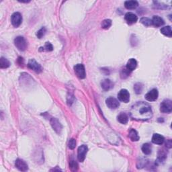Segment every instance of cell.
Wrapping results in <instances>:
<instances>
[{"instance_id": "13", "label": "cell", "mask_w": 172, "mask_h": 172, "mask_svg": "<svg viewBox=\"0 0 172 172\" xmlns=\"http://www.w3.org/2000/svg\"><path fill=\"white\" fill-rule=\"evenodd\" d=\"M15 165H16V168L19 169L21 171H26L28 169V166L27 163L25 162L24 160H20V159H18L15 163Z\"/></svg>"}, {"instance_id": "24", "label": "cell", "mask_w": 172, "mask_h": 172, "mask_svg": "<svg viewBox=\"0 0 172 172\" xmlns=\"http://www.w3.org/2000/svg\"><path fill=\"white\" fill-rule=\"evenodd\" d=\"M167 158V153L164 150H160L158 153V160L160 162H163Z\"/></svg>"}, {"instance_id": "30", "label": "cell", "mask_w": 172, "mask_h": 172, "mask_svg": "<svg viewBox=\"0 0 172 172\" xmlns=\"http://www.w3.org/2000/svg\"><path fill=\"white\" fill-rule=\"evenodd\" d=\"M69 148L70 149H74L76 147V141L75 139H74V138H71L70 140L69 141Z\"/></svg>"}, {"instance_id": "31", "label": "cell", "mask_w": 172, "mask_h": 172, "mask_svg": "<svg viewBox=\"0 0 172 172\" xmlns=\"http://www.w3.org/2000/svg\"><path fill=\"white\" fill-rule=\"evenodd\" d=\"M43 48H44V50H46L47 51H52L53 50V45H51L50 42H48L45 43V47H43Z\"/></svg>"}, {"instance_id": "26", "label": "cell", "mask_w": 172, "mask_h": 172, "mask_svg": "<svg viewBox=\"0 0 172 172\" xmlns=\"http://www.w3.org/2000/svg\"><path fill=\"white\" fill-rule=\"evenodd\" d=\"M102 28H104V29H108V28L112 26V20L110 19H106L104 20L103 22H102Z\"/></svg>"}, {"instance_id": "20", "label": "cell", "mask_w": 172, "mask_h": 172, "mask_svg": "<svg viewBox=\"0 0 172 172\" xmlns=\"http://www.w3.org/2000/svg\"><path fill=\"white\" fill-rule=\"evenodd\" d=\"M118 121L122 124H127L128 121V115L124 112H121L117 117Z\"/></svg>"}, {"instance_id": "32", "label": "cell", "mask_w": 172, "mask_h": 172, "mask_svg": "<svg viewBox=\"0 0 172 172\" xmlns=\"http://www.w3.org/2000/svg\"><path fill=\"white\" fill-rule=\"evenodd\" d=\"M166 147L169 148V149H171V147H172V143H171V140L170 139H169L167 141V142H166Z\"/></svg>"}, {"instance_id": "22", "label": "cell", "mask_w": 172, "mask_h": 172, "mask_svg": "<svg viewBox=\"0 0 172 172\" xmlns=\"http://www.w3.org/2000/svg\"><path fill=\"white\" fill-rule=\"evenodd\" d=\"M142 151L145 155H150L151 152H152V147H151V145L149 144V143H145V144L143 145Z\"/></svg>"}, {"instance_id": "10", "label": "cell", "mask_w": 172, "mask_h": 172, "mask_svg": "<svg viewBox=\"0 0 172 172\" xmlns=\"http://www.w3.org/2000/svg\"><path fill=\"white\" fill-rule=\"evenodd\" d=\"M106 104L107 106L110 109H116L120 106L119 100L113 97H110L107 98L106 100Z\"/></svg>"}, {"instance_id": "18", "label": "cell", "mask_w": 172, "mask_h": 172, "mask_svg": "<svg viewBox=\"0 0 172 172\" xmlns=\"http://www.w3.org/2000/svg\"><path fill=\"white\" fill-rule=\"evenodd\" d=\"M138 6L137 1H127L124 2V7L128 10H135Z\"/></svg>"}, {"instance_id": "25", "label": "cell", "mask_w": 172, "mask_h": 172, "mask_svg": "<svg viewBox=\"0 0 172 172\" xmlns=\"http://www.w3.org/2000/svg\"><path fill=\"white\" fill-rule=\"evenodd\" d=\"M140 22L142 23L143 25H145V26H152V20L149 18L143 17L142 18H141Z\"/></svg>"}, {"instance_id": "19", "label": "cell", "mask_w": 172, "mask_h": 172, "mask_svg": "<svg viewBox=\"0 0 172 172\" xmlns=\"http://www.w3.org/2000/svg\"><path fill=\"white\" fill-rule=\"evenodd\" d=\"M128 137L130 138V139L132 141H138L140 138L137 130L133 129V128H131L130 130L129 133H128Z\"/></svg>"}, {"instance_id": "17", "label": "cell", "mask_w": 172, "mask_h": 172, "mask_svg": "<svg viewBox=\"0 0 172 172\" xmlns=\"http://www.w3.org/2000/svg\"><path fill=\"white\" fill-rule=\"evenodd\" d=\"M151 20H152V24L155 27H160L165 24L163 19L158 16H155Z\"/></svg>"}, {"instance_id": "16", "label": "cell", "mask_w": 172, "mask_h": 172, "mask_svg": "<svg viewBox=\"0 0 172 172\" xmlns=\"http://www.w3.org/2000/svg\"><path fill=\"white\" fill-rule=\"evenodd\" d=\"M137 61L135 59H130L128 61L127 64V69L129 71H132L133 70L137 68Z\"/></svg>"}, {"instance_id": "21", "label": "cell", "mask_w": 172, "mask_h": 172, "mask_svg": "<svg viewBox=\"0 0 172 172\" xmlns=\"http://www.w3.org/2000/svg\"><path fill=\"white\" fill-rule=\"evenodd\" d=\"M161 32L162 33L163 35H165L168 37L170 38L172 37V30H171V28L170 26L163 27L161 29Z\"/></svg>"}, {"instance_id": "12", "label": "cell", "mask_w": 172, "mask_h": 172, "mask_svg": "<svg viewBox=\"0 0 172 172\" xmlns=\"http://www.w3.org/2000/svg\"><path fill=\"white\" fill-rule=\"evenodd\" d=\"M125 20L127 21V24H133L137 22L138 20V17L137 16V15L133 14L132 12H128L125 14L124 16Z\"/></svg>"}, {"instance_id": "5", "label": "cell", "mask_w": 172, "mask_h": 172, "mask_svg": "<svg viewBox=\"0 0 172 172\" xmlns=\"http://www.w3.org/2000/svg\"><path fill=\"white\" fill-rule=\"evenodd\" d=\"M118 98L120 102L128 103L130 101V94L127 89H122L118 94Z\"/></svg>"}, {"instance_id": "29", "label": "cell", "mask_w": 172, "mask_h": 172, "mask_svg": "<svg viewBox=\"0 0 172 172\" xmlns=\"http://www.w3.org/2000/svg\"><path fill=\"white\" fill-rule=\"evenodd\" d=\"M46 32H47V29H46V28L45 27L41 28L37 33V37L38 38H42L45 35Z\"/></svg>"}, {"instance_id": "6", "label": "cell", "mask_w": 172, "mask_h": 172, "mask_svg": "<svg viewBox=\"0 0 172 172\" xmlns=\"http://www.w3.org/2000/svg\"><path fill=\"white\" fill-rule=\"evenodd\" d=\"M88 147L85 145H81L78 148V158L79 161H80V162H83L85 159H86V156L87 153H88Z\"/></svg>"}, {"instance_id": "27", "label": "cell", "mask_w": 172, "mask_h": 172, "mask_svg": "<svg viewBox=\"0 0 172 172\" xmlns=\"http://www.w3.org/2000/svg\"><path fill=\"white\" fill-rule=\"evenodd\" d=\"M143 86L141 83H137L134 86V89L136 92V94H141V92L143 91Z\"/></svg>"}, {"instance_id": "1", "label": "cell", "mask_w": 172, "mask_h": 172, "mask_svg": "<svg viewBox=\"0 0 172 172\" xmlns=\"http://www.w3.org/2000/svg\"><path fill=\"white\" fill-rule=\"evenodd\" d=\"M130 116L137 120H147L153 116V111L149 104L144 102H138L131 107Z\"/></svg>"}, {"instance_id": "8", "label": "cell", "mask_w": 172, "mask_h": 172, "mask_svg": "<svg viewBox=\"0 0 172 172\" xmlns=\"http://www.w3.org/2000/svg\"><path fill=\"white\" fill-rule=\"evenodd\" d=\"M50 123H51V125L52 128H53V130H55V131L57 133V134H61V131H62V129H63V127L61 124L60 123V122L59 121V120L55 119V118H52V119H51L50 120Z\"/></svg>"}, {"instance_id": "28", "label": "cell", "mask_w": 172, "mask_h": 172, "mask_svg": "<svg viewBox=\"0 0 172 172\" xmlns=\"http://www.w3.org/2000/svg\"><path fill=\"white\" fill-rule=\"evenodd\" d=\"M78 164L75 161L71 160L69 163V168L72 171H76L78 169Z\"/></svg>"}, {"instance_id": "23", "label": "cell", "mask_w": 172, "mask_h": 172, "mask_svg": "<svg viewBox=\"0 0 172 172\" xmlns=\"http://www.w3.org/2000/svg\"><path fill=\"white\" fill-rule=\"evenodd\" d=\"M10 66V61L7 59L1 56L0 59V67L1 69H6L8 68Z\"/></svg>"}, {"instance_id": "2", "label": "cell", "mask_w": 172, "mask_h": 172, "mask_svg": "<svg viewBox=\"0 0 172 172\" xmlns=\"http://www.w3.org/2000/svg\"><path fill=\"white\" fill-rule=\"evenodd\" d=\"M14 45L20 51H24L28 47L26 40L23 37H17L14 39Z\"/></svg>"}, {"instance_id": "3", "label": "cell", "mask_w": 172, "mask_h": 172, "mask_svg": "<svg viewBox=\"0 0 172 172\" xmlns=\"http://www.w3.org/2000/svg\"><path fill=\"white\" fill-rule=\"evenodd\" d=\"M160 110L161 112L167 113L169 114L172 111V102L170 100H163L162 103L161 104Z\"/></svg>"}, {"instance_id": "15", "label": "cell", "mask_w": 172, "mask_h": 172, "mask_svg": "<svg viewBox=\"0 0 172 172\" xmlns=\"http://www.w3.org/2000/svg\"><path fill=\"white\" fill-rule=\"evenodd\" d=\"M164 141H165V138H164L162 135L157 134V133H155V134H154L153 135L152 142L154 144L161 145L164 143Z\"/></svg>"}, {"instance_id": "11", "label": "cell", "mask_w": 172, "mask_h": 172, "mask_svg": "<svg viewBox=\"0 0 172 172\" xmlns=\"http://www.w3.org/2000/svg\"><path fill=\"white\" fill-rule=\"evenodd\" d=\"M159 96L158 91L157 89H153L145 95V99L149 102H154L157 100Z\"/></svg>"}, {"instance_id": "9", "label": "cell", "mask_w": 172, "mask_h": 172, "mask_svg": "<svg viewBox=\"0 0 172 172\" xmlns=\"http://www.w3.org/2000/svg\"><path fill=\"white\" fill-rule=\"evenodd\" d=\"M28 68L32 69L35 72L40 73L42 71V67L35 59H30L28 63Z\"/></svg>"}, {"instance_id": "14", "label": "cell", "mask_w": 172, "mask_h": 172, "mask_svg": "<svg viewBox=\"0 0 172 172\" xmlns=\"http://www.w3.org/2000/svg\"><path fill=\"white\" fill-rule=\"evenodd\" d=\"M101 86L104 90L108 91L114 87V83H113V82L111 80H110V79H106L102 81Z\"/></svg>"}, {"instance_id": "4", "label": "cell", "mask_w": 172, "mask_h": 172, "mask_svg": "<svg viewBox=\"0 0 172 172\" xmlns=\"http://www.w3.org/2000/svg\"><path fill=\"white\" fill-rule=\"evenodd\" d=\"M74 71L76 75L80 79H84L86 76V69H85V67L82 64H77V65L74 67Z\"/></svg>"}, {"instance_id": "7", "label": "cell", "mask_w": 172, "mask_h": 172, "mask_svg": "<svg viewBox=\"0 0 172 172\" xmlns=\"http://www.w3.org/2000/svg\"><path fill=\"white\" fill-rule=\"evenodd\" d=\"M11 22L12 25L14 27H18L22 24V16L20 13L19 12H15L12 14L11 17Z\"/></svg>"}]
</instances>
